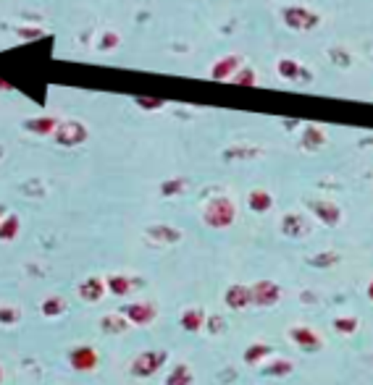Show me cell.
Returning <instances> with one entry per match:
<instances>
[{
	"label": "cell",
	"instance_id": "cell-1",
	"mask_svg": "<svg viewBox=\"0 0 373 385\" xmlns=\"http://www.w3.org/2000/svg\"><path fill=\"white\" fill-rule=\"evenodd\" d=\"M237 218V205L229 197H213L203 210V221L210 228H229Z\"/></svg>",
	"mask_w": 373,
	"mask_h": 385
},
{
	"label": "cell",
	"instance_id": "cell-2",
	"mask_svg": "<svg viewBox=\"0 0 373 385\" xmlns=\"http://www.w3.org/2000/svg\"><path fill=\"white\" fill-rule=\"evenodd\" d=\"M279 13H281L284 26H289L292 32H313L321 26V16L305 6H284Z\"/></svg>",
	"mask_w": 373,
	"mask_h": 385
},
{
	"label": "cell",
	"instance_id": "cell-3",
	"mask_svg": "<svg viewBox=\"0 0 373 385\" xmlns=\"http://www.w3.org/2000/svg\"><path fill=\"white\" fill-rule=\"evenodd\" d=\"M53 139H56L58 147H79V144H85L90 139V131H87L82 121H60Z\"/></svg>",
	"mask_w": 373,
	"mask_h": 385
},
{
	"label": "cell",
	"instance_id": "cell-4",
	"mask_svg": "<svg viewBox=\"0 0 373 385\" xmlns=\"http://www.w3.org/2000/svg\"><path fill=\"white\" fill-rule=\"evenodd\" d=\"M166 357H169L166 351H142L132 362V375L134 377H150V375H156L163 367Z\"/></svg>",
	"mask_w": 373,
	"mask_h": 385
},
{
	"label": "cell",
	"instance_id": "cell-5",
	"mask_svg": "<svg viewBox=\"0 0 373 385\" xmlns=\"http://www.w3.org/2000/svg\"><path fill=\"white\" fill-rule=\"evenodd\" d=\"M281 299V289L274 280H258L253 286V304L258 307H274Z\"/></svg>",
	"mask_w": 373,
	"mask_h": 385
},
{
	"label": "cell",
	"instance_id": "cell-6",
	"mask_svg": "<svg viewBox=\"0 0 373 385\" xmlns=\"http://www.w3.org/2000/svg\"><path fill=\"white\" fill-rule=\"evenodd\" d=\"M242 69V55H224L213 63L210 69V79L213 82H231V76Z\"/></svg>",
	"mask_w": 373,
	"mask_h": 385
},
{
	"label": "cell",
	"instance_id": "cell-7",
	"mask_svg": "<svg viewBox=\"0 0 373 385\" xmlns=\"http://www.w3.org/2000/svg\"><path fill=\"white\" fill-rule=\"evenodd\" d=\"M156 304L150 302H134V304H126L124 307V315H126V320L129 323H134V325H147V323H153L156 320Z\"/></svg>",
	"mask_w": 373,
	"mask_h": 385
},
{
	"label": "cell",
	"instance_id": "cell-8",
	"mask_svg": "<svg viewBox=\"0 0 373 385\" xmlns=\"http://www.w3.org/2000/svg\"><path fill=\"white\" fill-rule=\"evenodd\" d=\"M310 210H313V215L324 223V225H339V223H342V210H339V205L329 202V199H313V202H310Z\"/></svg>",
	"mask_w": 373,
	"mask_h": 385
},
{
	"label": "cell",
	"instance_id": "cell-9",
	"mask_svg": "<svg viewBox=\"0 0 373 385\" xmlns=\"http://www.w3.org/2000/svg\"><path fill=\"white\" fill-rule=\"evenodd\" d=\"M308 231H310V223L305 221V215L300 212H287L281 218V234L289 239H302V236H308Z\"/></svg>",
	"mask_w": 373,
	"mask_h": 385
},
{
	"label": "cell",
	"instance_id": "cell-10",
	"mask_svg": "<svg viewBox=\"0 0 373 385\" xmlns=\"http://www.w3.org/2000/svg\"><path fill=\"white\" fill-rule=\"evenodd\" d=\"M69 362H72L74 370L79 373H90L97 367V351L90 349V346H76V349L69 354Z\"/></svg>",
	"mask_w": 373,
	"mask_h": 385
},
{
	"label": "cell",
	"instance_id": "cell-11",
	"mask_svg": "<svg viewBox=\"0 0 373 385\" xmlns=\"http://www.w3.org/2000/svg\"><path fill=\"white\" fill-rule=\"evenodd\" d=\"M58 118L56 116H35V118H26L24 123V131L29 134H37V137H50V134H56V128H58Z\"/></svg>",
	"mask_w": 373,
	"mask_h": 385
},
{
	"label": "cell",
	"instance_id": "cell-12",
	"mask_svg": "<svg viewBox=\"0 0 373 385\" xmlns=\"http://www.w3.org/2000/svg\"><path fill=\"white\" fill-rule=\"evenodd\" d=\"M276 71L281 79H289V82H310V71L302 69L295 58H281L276 63Z\"/></svg>",
	"mask_w": 373,
	"mask_h": 385
},
{
	"label": "cell",
	"instance_id": "cell-13",
	"mask_svg": "<svg viewBox=\"0 0 373 385\" xmlns=\"http://www.w3.org/2000/svg\"><path fill=\"white\" fill-rule=\"evenodd\" d=\"M226 304H229L231 309H244V307H250L253 304V289H247V286H229L226 289Z\"/></svg>",
	"mask_w": 373,
	"mask_h": 385
},
{
	"label": "cell",
	"instance_id": "cell-14",
	"mask_svg": "<svg viewBox=\"0 0 373 385\" xmlns=\"http://www.w3.org/2000/svg\"><path fill=\"white\" fill-rule=\"evenodd\" d=\"M144 234L150 236L153 241H158V244H176V241H181V231H179V228H174V225H163V223L150 225Z\"/></svg>",
	"mask_w": 373,
	"mask_h": 385
},
{
	"label": "cell",
	"instance_id": "cell-15",
	"mask_svg": "<svg viewBox=\"0 0 373 385\" xmlns=\"http://www.w3.org/2000/svg\"><path fill=\"white\" fill-rule=\"evenodd\" d=\"M289 336H292V341H295V343L305 351H318L321 349V339H318V333H313L310 327H295Z\"/></svg>",
	"mask_w": 373,
	"mask_h": 385
},
{
	"label": "cell",
	"instance_id": "cell-16",
	"mask_svg": "<svg viewBox=\"0 0 373 385\" xmlns=\"http://www.w3.org/2000/svg\"><path fill=\"white\" fill-rule=\"evenodd\" d=\"M326 144V131L321 126H305V131H302V150H308V152H315V150H321Z\"/></svg>",
	"mask_w": 373,
	"mask_h": 385
},
{
	"label": "cell",
	"instance_id": "cell-17",
	"mask_svg": "<svg viewBox=\"0 0 373 385\" xmlns=\"http://www.w3.org/2000/svg\"><path fill=\"white\" fill-rule=\"evenodd\" d=\"M103 293H106V283L100 278H87L79 283V296H82L85 302H100Z\"/></svg>",
	"mask_w": 373,
	"mask_h": 385
},
{
	"label": "cell",
	"instance_id": "cell-18",
	"mask_svg": "<svg viewBox=\"0 0 373 385\" xmlns=\"http://www.w3.org/2000/svg\"><path fill=\"white\" fill-rule=\"evenodd\" d=\"M247 205H250L253 212H268L274 207V197L265 189H255V191H250V197H247Z\"/></svg>",
	"mask_w": 373,
	"mask_h": 385
},
{
	"label": "cell",
	"instance_id": "cell-19",
	"mask_svg": "<svg viewBox=\"0 0 373 385\" xmlns=\"http://www.w3.org/2000/svg\"><path fill=\"white\" fill-rule=\"evenodd\" d=\"M258 155H263L260 147H247V144H237V147H229L224 150V160H253Z\"/></svg>",
	"mask_w": 373,
	"mask_h": 385
},
{
	"label": "cell",
	"instance_id": "cell-20",
	"mask_svg": "<svg viewBox=\"0 0 373 385\" xmlns=\"http://www.w3.org/2000/svg\"><path fill=\"white\" fill-rule=\"evenodd\" d=\"M194 383V375L187 364H176L174 370L166 377V385H192Z\"/></svg>",
	"mask_w": 373,
	"mask_h": 385
},
{
	"label": "cell",
	"instance_id": "cell-21",
	"mask_svg": "<svg viewBox=\"0 0 373 385\" xmlns=\"http://www.w3.org/2000/svg\"><path fill=\"white\" fill-rule=\"evenodd\" d=\"M19 228H22L19 215H6L3 223H0V241H13L19 236Z\"/></svg>",
	"mask_w": 373,
	"mask_h": 385
},
{
	"label": "cell",
	"instance_id": "cell-22",
	"mask_svg": "<svg viewBox=\"0 0 373 385\" xmlns=\"http://www.w3.org/2000/svg\"><path fill=\"white\" fill-rule=\"evenodd\" d=\"M203 325H205V312L203 309H187V312L181 315V327H184V330H190V333L200 330Z\"/></svg>",
	"mask_w": 373,
	"mask_h": 385
},
{
	"label": "cell",
	"instance_id": "cell-23",
	"mask_svg": "<svg viewBox=\"0 0 373 385\" xmlns=\"http://www.w3.org/2000/svg\"><path fill=\"white\" fill-rule=\"evenodd\" d=\"M108 289L116 293V296H126V293H132L134 280L126 278V275H110V278H108Z\"/></svg>",
	"mask_w": 373,
	"mask_h": 385
},
{
	"label": "cell",
	"instance_id": "cell-24",
	"mask_svg": "<svg viewBox=\"0 0 373 385\" xmlns=\"http://www.w3.org/2000/svg\"><path fill=\"white\" fill-rule=\"evenodd\" d=\"M100 327H103V333H124L129 327V320H124L119 315H106L100 320Z\"/></svg>",
	"mask_w": 373,
	"mask_h": 385
},
{
	"label": "cell",
	"instance_id": "cell-25",
	"mask_svg": "<svg viewBox=\"0 0 373 385\" xmlns=\"http://www.w3.org/2000/svg\"><path fill=\"white\" fill-rule=\"evenodd\" d=\"M231 84H237V87H255V84H258V74H255V69H250V66H242V69L231 76Z\"/></svg>",
	"mask_w": 373,
	"mask_h": 385
},
{
	"label": "cell",
	"instance_id": "cell-26",
	"mask_svg": "<svg viewBox=\"0 0 373 385\" xmlns=\"http://www.w3.org/2000/svg\"><path fill=\"white\" fill-rule=\"evenodd\" d=\"M271 346H265V343H253L250 349L244 351V362L247 364H258L260 359H265V357H271Z\"/></svg>",
	"mask_w": 373,
	"mask_h": 385
},
{
	"label": "cell",
	"instance_id": "cell-27",
	"mask_svg": "<svg viewBox=\"0 0 373 385\" xmlns=\"http://www.w3.org/2000/svg\"><path fill=\"white\" fill-rule=\"evenodd\" d=\"M63 312H66V302L60 296H50V299L42 302V315L45 317H58Z\"/></svg>",
	"mask_w": 373,
	"mask_h": 385
},
{
	"label": "cell",
	"instance_id": "cell-28",
	"mask_svg": "<svg viewBox=\"0 0 373 385\" xmlns=\"http://www.w3.org/2000/svg\"><path fill=\"white\" fill-rule=\"evenodd\" d=\"M184 189H187V181H184V178H166V181L160 184V194H163V197H176Z\"/></svg>",
	"mask_w": 373,
	"mask_h": 385
},
{
	"label": "cell",
	"instance_id": "cell-29",
	"mask_svg": "<svg viewBox=\"0 0 373 385\" xmlns=\"http://www.w3.org/2000/svg\"><path fill=\"white\" fill-rule=\"evenodd\" d=\"M289 373H292V362H289V359H276L274 364L263 367L265 377H284V375H289Z\"/></svg>",
	"mask_w": 373,
	"mask_h": 385
},
{
	"label": "cell",
	"instance_id": "cell-30",
	"mask_svg": "<svg viewBox=\"0 0 373 385\" xmlns=\"http://www.w3.org/2000/svg\"><path fill=\"white\" fill-rule=\"evenodd\" d=\"M337 262H339L337 252H321V255H315L308 259L310 268H331V265H337Z\"/></svg>",
	"mask_w": 373,
	"mask_h": 385
},
{
	"label": "cell",
	"instance_id": "cell-31",
	"mask_svg": "<svg viewBox=\"0 0 373 385\" xmlns=\"http://www.w3.org/2000/svg\"><path fill=\"white\" fill-rule=\"evenodd\" d=\"M329 58H331V63L339 66V69H349V66H352V55H349L345 47H331V50H329Z\"/></svg>",
	"mask_w": 373,
	"mask_h": 385
},
{
	"label": "cell",
	"instance_id": "cell-32",
	"mask_svg": "<svg viewBox=\"0 0 373 385\" xmlns=\"http://www.w3.org/2000/svg\"><path fill=\"white\" fill-rule=\"evenodd\" d=\"M119 42H121L119 32H103L100 40H97V50H100V53H108L113 47H119Z\"/></svg>",
	"mask_w": 373,
	"mask_h": 385
},
{
	"label": "cell",
	"instance_id": "cell-33",
	"mask_svg": "<svg viewBox=\"0 0 373 385\" xmlns=\"http://www.w3.org/2000/svg\"><path fill=\"white\" fill-rule=\"evenodd\" d=\"M134 103H137V108H142V110H160V108L166 105L160 97H150V94H140V97H134Z\"/></svg>",
	"mask_w": 373,
	"mask_h": 385
},
{
	"label": "cell",
	"instance_id": "cell-34",
	"mask_svg": "<svg viewBox=\"0 0 373 385\" xmlns=\"http://www.w3.org/2000/svg\"><path fill=\"white\" fill-rule=\"evenodd\" d=\"M334 327H337L339 333H355V330H358V320H355V317H337V320H334Z\"/></svg>",
	"mask_w": 373,
	"mask_h": 385
},
{
	"label": "cell",
	"instance_id": "cell-35",
	"mask_svg": "<svg viewBox=\"0 0 373 385\" xmlns=\"http://www.w3.org/2000/svg\"><path fill=\"white\" fill-rule=\"evenodd\" d=\"M0 323H3V325L19 323V309H16V307H0Z\"/></svg>",
	"mask_w": 373,
	"mask_h": 385
},
{
	"label": "cell",
	"instance_id": "cell-36",
	"mask_svg": "<svg viewBox=\"0 0 373 385\" xmlns=\"http://www.w3.org/2000/svg\"><path fill=\"white\" fill-rule=\"evenodd\" d=\"M22 191H24L26 197H42V194H45V187H42L40 181L32 178V181H26L24 187H22Z\"/></svg>",
	"mask_w": 373,
	"mask_h": 385
},
{
	"label": "cell",
	"instance_id": "cell-37",
	"mask_svg": "<svg viewBox=\"0 0 373 385\" xmlns=\"http://www.w3.org/2000/svg\"><path fill=\"white\" fill-rule=\"evenodd\" d=\"M16 35L24 37V40H37V37H42V29H29V26H19V29H16Z\"/></svg>",
	"mask_w": 373,
	"mask_h": 385
},
{
	"label": "cell",
	"instance_id": "cell-38",
	"mask_svg": "<svg viewBox=\"0 0 373 385\" xmlns=\"http://www.w3.org/2000/svg\"><path fill=\"white\" fill-rule=\"evenodd\" d=\"M208 327H210V333H218V330H224V320H221V317H210V320H208Z\"/></svg>",
	"mask_w": 373,
	"mask_h": 385
},
{
	"label": "cell",
	"instance_id": "cell-39",
	"mask_svg": "<svg viewBox=\"0 0 373 385\" xmlns=\"http://www.w3.org/2000/svg\"><path fill=\"white\" fill-rule=\"evenodd\" d=\"M0 89H11V84H8V82H3V79H0Z\"/></svg>",
	"mask_w": 373,
	"mask_h": 385
},
{
	"label": "cell",
	"instance_id": "cell-40",
	"mask_svg": "<svg viewBox=\"0 0 373 385\" xmlns=\"http://www.w3.org/2000/svg\"><path fill=\"white\" fill-rule=\"evenodd\" d=\"M6 215H8V212H6V207L0 205V223H3V218H6Z\"/></svg>",
	"mask_w": 373,
	"mask_h": 385
},
{
	"label": "cell",
	"instance_id": "cell-41",
	"mask_svg": "<svg viewBox=\"0 0 373 385\" xmlns=\"http://www.w3.org/2000/svg\"><path fill=\"white\" fill-rule=\"evenodd\" d=\"M368 299L373 302V280H371V286H368Z\"/></svg>",
	"mask_w": 373,
	"mask_h": 385
},
{
	"label": "cell",
	"instance_id": "cell-42",
	"mask_svg": "<svg viewBox=\"0 0 373 385\" xmlns=\"http://www.w3.org/2000/svg\"><path fill=\"white\" fill-rule=\"evenodd\" d=\"M368 144H373V139H363V147H368Z\"/></svg>",
	"mask_w": 373,
	"mask_h": 385
},
{
	"label": "cell",
	"instance_id": "cell-43",
	"mask_svg": "<svg viewBox=\"0 0 373 385\" xmlns=\"http://www.w3.org/2000/svg\"><path fill=\"white\" fill-rule=\"evenodd\" d=\"M0 383H3V367H0Z\"/></svg>",
	"mask_w": 373,
	"mask_h": 385
},
{
	"label": "cell",
	"instance_id": "cell-44",
	"mask_svg": "<svg viewBox=\"0 0 373 385\" xmlns=\"http://www.w3.org/2000/svg\"><path fill=\"white\" fill-rule=\"evenodd\" d=\"M3 152H6V150H3V147H0V160H3Z\"/></svg>",
	"mask_w": 373,
	"mask_h": 385
}]
</instances>
